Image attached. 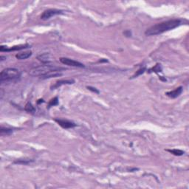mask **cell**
<instances>
[{
    "label": "cell",
    "mask_w": 189,
    "mask_h": 189,
    "mask_svg": "<svg viewBox=\"0 0 189 189\" xmlns=\"http://www.w3.org/2000/svg\"><path fill=\"white\" fill-rule=\"evenodd\" d=\"M181 23H182V22L180 19H171V20L166 21V22H163L158 23V24L151 26V28L146 30L145 34L147 36L161 34L164 32L171 30L179 27Z\"/></svg>",
    "instance_id": "cell-1"
},
{
    "label": "cell",
    "mask_w": 189,
    "mask_h": 189,
    "mask_svg": "<svg viewBox=\"0 0 189 189\" xmlns=\"http://www.w3.org/2000/svg\"><path fill=\"white\" fill-rule=\"evenodd\" d=\"M65 68L55 67L50 64H44V65L38 66V67H33L30 70L29 74L32 76H43L50 74L52 72H58L59 71L64 70Z\"/></svg>",
    "instance_id": "cell-2"
},
{
    "label": "cell",
    "mask_w": 189,
    "mask_h": 189,
    "mask_svg": "<svg viewBox=\"0 0 189 189\" xmlns=\"http://www.w3.org/2000/svg\"><path fill=\"white\" fill-rule=\"evenodd\" d=\"M21 72L19 70L15 68H6L3 70L0 73V81H14L19 78Z\"/></svg>",
    "instance_id": "cell-3"
},
{
    "label": "cell",
    "mask_w": 189,
    "mask_h": 189,
    "mask_svg": "<svg viewBox=\"0 0 189 189\" xmlns=\"http://www.w3.org/2000/svg\"><path fill=\"white\" fill-rule=\"evenodd\" d=\"M64 14V11L61 10H58V9H48V10H45L42 14H41V19L42 20H47V19H50L51 17L56 15H60V14Z\"/></svg>",
    "instance_id": "cell-4"
},
{
    "label": "cell",
    "mask_w": 189,
    "mask_h": 189,
    "mask_svg": "<svg viewBox=\"0 0 189 189\" xmlns=\"http://www.w3.org/2000/svg\"><path fill=\"white\" fill-rule=\"evenodd\" d=\"M60 61L62 64H65V65L71 66V67H84V65L81 64V62L77 61L72 60V59H68V58H61Z\"/></svg>",
    "instance_id": "cell-5"
},
{
    "label": "cell",
    "mask_w": 189,
    "mask_h": 189,
    "mask_svg": "<svg viewBox=\"0 0 189 189\" xmlns=\"http://www.w3.org/2000/svg\"><path fill=\"white\" fill-rule=\"evenodd\" d=\"M55 121L64 129H71L76 126V124L70 120H64V119H55Z\"/></svg>",
    "instance_id": "cell-6"
},
{
    "label": "cell",
    "mask_w": 189,
    "mask_h": 189,
    "mask_svg": "<svg viewBox=\"0 0 189 189\" xmlns=\"http://www.w3.org/2000/svg\"><path fill=\"white\" fill-rule=\"evenodd\" d=\"M29 45H19V46H14L12 47H7L1 46L0 47V51L1 52H10V51H16V50H21L23 49H26L29 47Z\"/></svg>",
    "instance_id": "cell-7"
},
{
    "label": "cell",
    "mask_w": 189,
    "mask_h": 189,
    "mask_svg": "<svg viewBox=\"0 0 189 189\" xmlns=\"http://www.w3.org/2000/svg\"><path fill=\"white\" fill-rule=\"evenodd\" d=\"M182 92V86H179V87L176 88L175 90L173 91H170L166 92V95L169 96L171 98H176L177 97H179Z\"/></svg>",
    "instance_id": "cell-8"
},
{
    "label": "cell",
    "mask_w": 189,
    "mask_h": 189,
    "mask_svg": "<svg viewBox=\"0 0 189 189\" xmlns=\"http://www.w3.org/2000/svg\"><path fill=\"white\" fill-rule=\"evenodd\" d=\"M75 81L74 80H60V81H58L55 82V84L54 85L51 86L52 90H54V89H56V88L59 87V86H62V85H65V84H74Z\"/></svg>",
    "instance_id": "cell-9"
},
{
    "label": "cell",
    "mask_w": 189,
    "mask_h": 189,
    "mask_svg": "<svg viewBox=\"0 0 189 189\" xmlns=\"http://www.w3.org/2000/svg\"><path fill=\"white\" fill-rule=\"evenodd\" d=\"M31 55H32V52L31 51L22 52V53L16 54V58L19 59V60H24V59H28Z\"/></svg>",
    "instance_id": "cell-10"
},
{
    "label": "cell",
    "mask_w": 189,
    "mask_h": 189,
    "mask_svg": "<svg viewBox=\"0 0 189 189\" xmlns=\"http://www.w3.org/2000/svg\"><path fill=\"white\" fill-rule=\"evenodd\" d=\"M37 59L41 61L44 64H48L50 62H51V59H50V55L47 53L42 54V55H40L37 57Z\"/></svg>",
    "instance_id": "cell-11"
},
{
    "label": "cell",
    "mask_w": 189,
    "mask_h": 189,
    "mask_svg": "<svg viewBox=\"0 0 189 189\" xmlns=\"http://www.w3.org/2000/svg\"><path fill=\"white\" fill-rule=\"evenodd\" d=\"M11 133H13V130L11 129L3 127V126H1V128H0V134L2 136L9 135Z\"/></svg>",
    "instance_id": "cell-12"
},
{
    "label": "cell",
    "mask_w": 189,
    "mask_h": 189,
    "mask_svg": "<svg viewBox=\"0 0 189 189\" xmlns=\"http://www.w3.org/2000/svg\"><path fill=\"white\" fill-rule=\"evenodd\" d=\"M24 110H25L26 112H29V113H33V112H36V109L34 108V107L30 102H28L26 104L25 107H24Z\"/></svg>",
    "instance_id": "cell-13"
},
{
    "label": "cell",
    "mask_w": 189,
    "mask_h": 189,
    "mask_svg": "<svg viewBox=\"0 0 189 189\" xmlns=\"http://www.w3.org/2000/svg\"><path fill=\"white\" fill-rule=\"evenodd\" d=\"M167 151L170 152V153L173 154V155H175V156H182V155H184L185 153L184 151L180 149H169L167 150Z\"/></svg>",
    "instance_id": "cell-14"
},
{
    "label": "cell",
    "mask_w": 189,
    "mask_h": 189,
    "mask_svg": "<svg viewBox=\"0 0 189 189\" xmlns=\"http://www.w3.org/2000/svg\"><path fill=\"white\" fill-rule=\"evenodd\" d=\"M33 162V160H28V159H22V160H18L14 161V163L16 164H24V165H28Z\"/></svg>",
    "instance_id": "cell-15"
},
{
    "label": "cell",
    "mask_w": 189,
    "mask_h": 189,
    "mask_svg": "<svg viewBox=\"0 0 189 189\" xmlns=\"http://www.w3.org/2000/svg\"><path fill=\"white\" fill-rule=\"evenodd\" d=\"M59 103V100H58V98L57 97H55L54 98L51 99L50 101L48 103V107H54V106H56Z\"/></svg>",
    "instance_id": "cell-16"
},
{
    "label": "cell",
    "mask_w": 189,
    "mask_h": 189,
    "mask_svg": "<svg viewBox=\"0 0 189 189\" xmlns=\"http://www.w3.org/2000/svg\"><path fill=\"white\" fill-rule=\"evenodd\" d=\"M151 70H153L152 72H161V71H162V67H161V66H160V64H157V65H155V67L152 68V69L150 70V71H151Z\"/></svg>",
    "instance_id": "cell-17"
},
{
    "label": "cell",
    "mask_w": 189,
    "mask_h": 189,
    "mask_svg": "<svg viewBox=\"0 0 189 189\" xmlns=\"http://www.w3.org/2000/svg\"><path fill=\"white\" fill-rule=\"evenodd\" d=\"M146 71V67H143V68H140V70H138V71H137V72H136L135 74H134V76H133V78H136L138 77V76H140L141 74H143V72Z\"/></svg>",
    "instance_id": "cell-18"
},
{
    "label": "cell",
    "mask_w": 189,
    "mask_h": 189,
    "mask_svg": "<svg viewBox=\"0 0 189 189\" xmlns=\"http://www.w3.org/2000/svg\"><path fill=\"white\" fill-rule=\"evenodd\" d=\"M87 89L89 90H90V91L93 92H95V93H97V94H99V91L97 90L96 88L92 87V86H87Z\"/></svg>",
    "instance_id": "cell-19"
},
{
    "label": "cell",
    "mask_w": 189,
    "mask_h": 189,
    "mask_svg": "<svg viewBox=\"0 0 189 189\" xmlns=\"http://www.w3.org/2000/svg\"><path fill=\"white\" fill-rule=\"evenodd\" d=\"M124 35H126V36H131V32L129 30H127V31H125L124 33Z\"/></svg>",
    "instance_id": "cell-20"
},
{
    "label": "cell",
    "mask_w": 189,
    "mask_h": 189,
    "mask_svg": "<svg viewBox=\"0 0 189 189\" xmlns=\"http://www.w3.org/2000/svg\"><path fill=\"white\" fill-rule=\"evenodd\" d=\"M41 103H43V102H44L43 100H42V99H41V100H38V101L37 102V103H41Z\"/></svg>",
    "instance_id": "cell-21"
}]
</instances>
